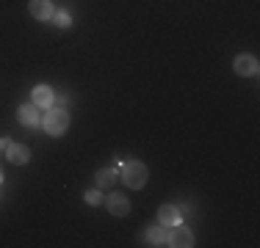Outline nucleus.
Returning <instances> with one entry per match:
<instances>
[{
    "instance_id": "nucleus-1",
    "label": "nucleus",
    "mask_w": 260,
    "mask_h": 248,
    "mask_svg": "<svg viewBox=\"0 0 260 248\" xmlns=\"http://www.w3.org/2000/svg\"><path fill=\"white\" fill-rule=\"evenodd\" d=\"M119 177H122V182H125L127 188L141 190L147 185V166L141 163V160H127V163H122Z\"/></svg>"
},
{
    "instance_id": "nucleus-2",
    "label": "nucleus",
    "mask_w": 260,
    "mask_h": 248,
    "mask_svg": "<svg viewBox=\"0 0 260 248\" xmlns=\"http://www.w3.org/2000/svg\"><path fill=\"white\" fill-rule=\"evenodd\" d=\"M70 127V110L67 108H50L45 116V133L47 135H64Z\"/></svg>"
},
{
    "instance_id": "nucleus-3",
    "label": "nucleus",
    "mask_w": 260,
    "mask_h": 248,
    "mask_svg": "<svg viewBox=\"0 0 260 248\" xmlns=\"http://www.w3.org/2000/svg\"><path fill=\"white\" fill-rule=\"evenodd\" d=\"M166 245L191 248V245H194V234H191V229H185V226H180V223H175V226H169V234H166Z\"/></svg>"
},
{
    "instance_id": "nucleus-4",
    "label": "nucleus",
    "mask_w": 260,
    "mask_h": 248,
    "mask_svg": "<svg viewBox=\"0 0 260 248\" xmlns=\"http://www.w3.org/2000/svg\"><path fill=\"white\" fill-rule=\"evenodd\" d=\"M28 11H30V17L34 20H42V22H47V20H53V3L50 0H30L28 3Z\"/></svg>"
},
{
    "instance_id": "nucleus-5",
    "label": "nucleus",
    "mask_w": 260,
    "mask_h": 248,
    "mask_svg": "<svg viewBox=\"0 0 260 248\" xmlns=\"http://www.w3.org/2000/svg\"><path fill=\"white\" fill-rule=\"evenodd\" d=\"M105 207H108L111 215H119V218H125L130 213V201H127V196H122V193H111L105 198Z\"/></svg>"
},
{
    "instance_id": "nucleus-6",
    "label": "nucleus",
    "mask_w": 260,
    "mask_h": 248,
    "mask_svg": "<svg viewBox=\"0 0 260 248\" xmlns=\"http://www.w3.org/2000/svg\"><path fill=\"white\" fill-rule=\"evenodd\" d=\"M233 69L241 74V77H252V74H257V58L255 55H238V58L233 61Z\"/></svg>"
},
{
    "instance_id": "nucleus-7",
    "label": "nucleus",
    "mask_w": 260,
    "mask_h": 248,
    "mask_svg": "<svg viewBox=\"0 0 260 248\" xmlns=\"http://www.w3.org/2000/svg\"><path fill=\"white\" fill-rule=\"evenodd\" d=\"M6 157H9L14 166H25L30 160V149L25 144H9L6 146Z\"/></svg>"
},
{
    "instance_id": "nucleus-8",
    "label": "nucleus",
    "mask_w": 260,
    "mask_h": 248,
    "mask_svg": "<svg viewBox=\"0 0 260 248\" xmlns=\"http://www.w3.org/2000/svg\"><path fill=\"white\" fill-rule=\"evenodd\" d=\"M17 119H20L25 127H39L42 124V116H39V108H36L34 102L30 105H22L20 110H17Z\"/></svg>"
},
{
    "instance_id": "nucleus-9",
    "label": "nucleus",
    "mask_w": 260,
    "mask_h": 248,
    "mask_svg": "<svg viewBox=\"0 0 260 248\" xmlns=\"http://www.w3.org/2000/svg\"><path fill=\"white\" fill-rule=\"evenodd\" d=\"M53 102H55V94H53L50 86H36L34 89V105L36 108H53Z\"/></svg>"
},
{
    "instance_id": "nucleus-10",
    "label": "nucleus",
    "mask_w": 260,
    "mask_h": 248,
    "mask_svg": "<svg viewBox=\"0 0 260 248\" xmlns=\"http://www.w3.org/2000/svg\"><path fill=\"white\" fill-rule=\"evenodd\" d=\"M158 221L164 223V226H175V223H180V210H177L175 204H160Z\"/></svg>"
},
{
    "instance_id": "nucleus-11",
    "label": "nucleus",
    "mask_w": 260,
    "mask_h": 248,
    "mask_svg": "<svg viewBox=\"0 0 260 248\" xmlns=\"http://www.w3.org/2000/svg\"><path fill=\"white\" fill-rule=\"evenodd\" d=\"M166 234H169V226H150L144 232V237H147V245H166Z\"/></svg>"
},
{
    "instance_id": "nucleus-12",
    "label": "nucleus",
    "mask_w": 260,
    "mask_h": 248,
    "mask_svg": "<svg viewBox=\"0 0 260 248\" xmlns=\"http://www.w3.org/2000/svg\"><path fill=\"white\" fill-rule=\"evenodd\" d=\"M116 179H119V174H116L114 169H100V171H97V177H94V182H97V188H100V190H108Z\"/></svg>"
},
{
    "instance_id": "nucleus-13",
    "label": "nucleus",
    "mask_w": 260,
    "mask_h": 248,
    "mask_svg": "<svg viewBox=\"0 0 260 248\" xmlns=\"http://www.w3.org/2000/svg\"><path fill=\"white\" fill-rule=\"evenodd\" d=\"M53 20H55L58 28H70V25H72V17L67 14V11H53Z\"/></svg>"
},
{
    "instance_id": "nucleus-14",
    "label": "nucleus",
    "mask_w": 260,
    "mask_h": 248,
    "mask_svg": "<svg viewBox=\"0 0 260 248\" xmlns=\"http://www.w3.org/2000/svg\"><path fill=\"white\" fill-rule=\"evenodd\" d=\"M86 201L91 204V207H97V204L103 201V196H100V190H89V193H86Z\"/></svg>"
},
{
    "instance_id": "nucleus-15",
    "label": "nucleus",
    "mask_w": 260,
    "mask_h": 248,
    "mask_svg": "<svg viewBox=\"0 0 260 248\" xmlns=\"http://www.w3.org/2000/svg\"><path fill=\"white\" fill-rule=\"evenodd\" d=\"M6 146H9V141H6V138H0V152H3Z\"/></svg>"
},
{
    "instance_id": "nucleus-16",
    "label": "nucleus",
    "mask_w": 260,
    "mask_h": 248,
    "mask_svg": "<svg viewBox=\"0 0 260 248\" xmlns=\"http://www.w3.org/2000/svg\"><path fill=\"white\" fill-rule=\"evenodd\" d=\"M0 182H3V169H0Z\"/></svg>"
}]
</instances>
